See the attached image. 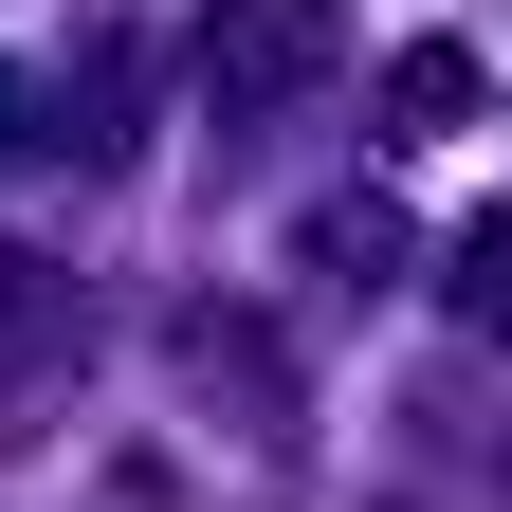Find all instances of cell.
<instances>
[{"label":"cell","mask_w":512,"mask_h":512,"mask_svg":"<svg viewBox=\"0 0 512 512\" xmlns=\"http://www.w3.org/2000/svg\"><path fill=\"white\" fill-rule=\"evenodd\" d=\"M311 55H330V0H220V19H202V92L256 110V92H293Z\"/></svg>","instance_id":"1"},{"label":"cell","mask_w":512,"mask_h":512,"mask_svg":"<svg viewBox=\"0 0 512 512\" xmlns=\"http://www.w3.org/2000/svg\"><path fill=\"white\" fill-rule=\"evenodd\" d=\"M384 110H403V128H458V110H476V55H458V37H421V55H403V92H384Z\"/></svg>","instance_id":"2"}]
</instances>
